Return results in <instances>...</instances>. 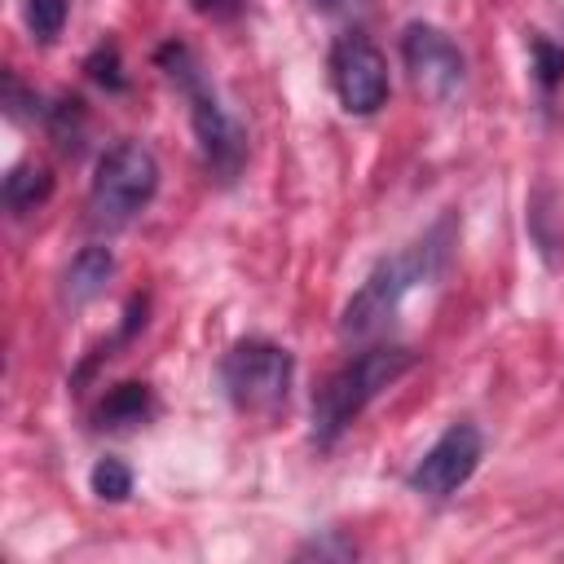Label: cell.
<instances>
[{
  "label": "cell",
  "instance_id": "1",
  "mask_svg": "<svg viewBox=\"0 0 564 564\" xmlns=\"http://www.w3.org/2000/svg\"><path fill=\"white\" fill-rule=\"evenodd\" d=\"M449 242H454V216L436 220L414 247L379 260L366 282L352 291V300L344 304V317H339V330L348 339H375L379 330L392 326V317L401 313L405 295L414 286H427L432 278H441L445 260H449Z\"/></svg>",
  "mask_w": 564,
  "mask_h": 564
},
{
  "label": "cell",
  "instance_id": "2",
  "mask_svg": "<svg viewBox=\"0 0 564 564\" xmlns=\"http://www.w3.org/2000/svg\"><path fill=\"white\" fill-rule=\"evenodd\" d=\"M154 62H159V70L181 88V97L189 101V123H194V141H198L203 167H207L220 185L238 181V172H242V163H247V132H242V123L229 115V106L220 101V93L212 88V79H207V70H203L198 53H194L189 44H181V40H167V44H159Z\"/></svg>",
  "mask_w": 564,
  "mask_h": 564
},
{
  "label": "cell",
  "instance_id": "3",
  "mask_svg": "<svg viewBox=\"0 0 564 564\" xmlns=\"http://www.w3.org/2000/svg\"><path fill=\"white\" fill-rule=\"evenodd\" d=\"M414 361L419 352L405 344H370L339 370H330L326 383L313 392V445L330 449L379 392H388L405 370H414Z\"/></svg>",
  "mask_w": 564,
  "mask_h": 564
},
{
  "label": "cell",
  "instance_id": "4",
  "mask_svg": "<svg viewBox=\"0 0 564 564\" xmlns=\"http://www.w3.org/2000/svg\"><path fill=\"white\" fill-rule=\"evenodd\" d=\"M159 189V159L150 145L141 141H115L97 167H93V185H88V220L101 229H119L128 225Z\"/></svg>",
  "mask_w": 564,
  "mask_h": 564
},
{
  "label": "cell",
  "instance_id": "5",
  "mask_svg": "<svg viewBox=\"0 0 564 564\" xmlns=\"http://www.w3.org/2000/svg\"><path fill=\"white\" fill-rule=\"evenodd\" d=\"M291 383H295V357L273 339H238L220 357V388L229 405L242 414H273L278 405H286Z\"/></svg>",
  "mask_w": 564,
  "mask_h": 564
},
{
  "label": "cell",
  "instance_id": "6",
  "mask_svg": "<svg viewBox=\"0 0 564 564\" xmlns=\"http://www.w3.org/2000/svg\"><path fill=\"white\" fill-rule=\"evenodd\" d=\"M480 458H485L480 427H476V423H467V419H458V423H449V427H445V432L423 449V458L410 467L405 485H410V494L441 502V498L458 494V489L476 476Z\"/></svg>",
  "mask_w": 564,
  "mask_h": 564
},
{
  "label": "cell",
  "instance_id": "7",
  "mask_svg": "<svg viewBox=\"0 0 564 564\" xmlns=\"http://www.w3.org/2000/svg\"><path fill=\"white\" fill-rule=\"evenodd\" d=\"M330 88L348 115H375L388 101V57L361 31H344L330 44Z\"/></svg>",
  "mask_w": 564,
  "mask_h": 564
},
{
  "label": "cell",
  "instance_id": "8",
  "mask_svg": "<svg viewBox=\"0 0 564 564\" xmlns=\"http://www.w3.org/2000/svg\"><path fill=\"white\" fill-rule=\"evenodd\" d=\"M401 62L410 70V84L427 101H436V106L454 101L463 93V84H467V57H463V48L441 26H432V22H410L401 31Z\"/></svg>",
  "mask_w": 564,
  "mask_h": 564
},
{
  "label": "cell",
  "instance_id": "9",
  "mask_svg": "<svg viewBox=\"0 0 564 564\" xmlns=\"http://www.w3.org/2000/svg\"><path fill=\"white\" fill-rule=\"evenodd\" d=\"M110 278H115V256H110V247L93 242V247H84V251L66 264V273H62V300H66L70 308H84L88 300H97V295L106 291Z\"/></svg>",
  "mask_w": 564,
  "mask_h": 564
},
{
  "label": "cell",
  "instance_id": "10",
  "mask_svg": "<svg viewBox=\"0 0 564 564\" xmlns=\"http://www.w3.org/2000/svg\"><path fill=\"white\" fill-rule=\"evenodd\" d=\"M154 410H159V401H154V392H150V383H137V379H128V383H115L106 397H101V405H97V427L101 432H128V427H141V423H150L154 419Z\"/></svg>",
  "mask_w": 564,
  "mask_h": 564
},
{
  "label": "cell",
  "instance_id": "11",
  "mask_svg": "<svg viewBox=\"0 0 564 564\" xmlns=\"http://www.w3.org/2000/svg\"><path fill=\"white\" fill-rule=\"evenodd\" d=\"M48 194H53V176H48V167H40V163H18V167H9V176H4V185H0V198H4L9 216H31V212H40V207L48 203Z\"/></svg>",
  "mask_w": 564,
  "mask_h": 564
},
{
  "label": "cell",
  "instance_id": "12",
  "mask_svg": "<svg viewBox=\"0 0 564 564\" xmlns=\"http://www.w3.org/2000/svg\"><path fill=\"white\" fill-rule=\"evenodd\" d=\"M529 53H533V79H538V88L551 97V93L564 84V44H551L546 35L529 31Z\"/></svg>",
  "mask_w": 564,
  "mask_h": 564
},
{
  "label": "cell",
  "instance_id": "13",
  "mask_svg": "<svg viewBox=\"0 0 564 564\" xmlns=\"http://www.w3.org/2000/svg\"><path fill=\"white\" fill-rule=\"evenodd\" d=\"M22 13H26V31H31V40L53 44V40L62 35L66 18H70V0H26Z\"/></svg>",
  "mask_w": 564,
  "mask_h": 564
},
{
  "label": "cell",
  "instance_id": "14",
  "mask_svg": "<svg viewBox=\"0 0 564 564\" xmlns=\"http://www.w3.org/2000/svg\"><path fill=\"white\" fill-rule=\"evenodd\" d=\"M40 115H44V123H48V132H53V141H57L62 150H79V132H84V106H79L75 97H62L57 106H44Z\"/></svg>",
  "mask_w": 564,
  "mask_h": 564
},
{
  "label": "cell",
  "instance_id": "15",
  "mask_svg": "<svg viewBox=\"0 0 564 564\" xmlns=\"http://www.w3.org/2000/svg\"><path fill=\"white\" fill-rule=\"evenodd\" d=\"M88 485L101 502H123L132 494V471L119 458H97L93 471H88Z\"/></svg>",
  "mask_w": 564,
  "mask_h": 564
},
{
  "label": "cell",
  "instance_id": "16",
  "mask_svg": "<svg viewBox=\"0 0 564 564\" xmlns=\"http://www.w3.org/2000/svg\"><path fill=\"white\" fill-rule=\"evenodd\" d=\"M546 203H551V194H546V189H538V194H533V203H529V229H533V242H538V251L546 256V264H555V260H560V234L551 229L555 212H551Z\"/></svg>",
  "mask_w": 564,
  "mask_h": 564
},
{
  "label": "cell",
  "instance_id": "17",
  "mask_svg": "<svg viewBox=\"0 0 564 564\" xmlns=\"http://www.w3.org/2000/svg\"><path fill=\"white\" fill-rule=\"evenodd\" d=\"M84 70H88V79L101 84L106 93H123V84H128V79H123V66H119V48H115L110 40L93 48V57L84 62Z\"/></svg>",
  "mask_w": 564,
  "mask_h": 564
},
{
  "label": "cell",
  "instance_id": "18",
  "mask_svg": "<svg viewBox=\"0 0 564 564\" xmlns=\"http://www.w3.org/2000/svg\"><path fill=\"white\" fill-rule=\"evenodd\" d=\"M189 4H194V13H203L212 22H229L242 13V0H189Z\"/></svg>",
  "mask_w": 564,
  "mask_h": 564
},
{
  "label": "cell",
  "instance_id": "19",
  "mask_svg": "<svg viewBox=\"0 0 564 564\" xmlns=\"http://www.w3.org/2000/svg\"><path fill=\"white\" fill-rule=\"evenodd\" d=\"M322 13H339V18H357L370 9V0H313Z\"/></svg>",
  "mask_w": 564,
  "mask_h": 564
}]
</instances>
